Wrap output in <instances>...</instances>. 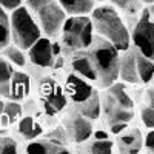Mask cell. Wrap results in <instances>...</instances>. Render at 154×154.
Listing matches in <instances>:
<instances>
[{
	"instance_id": "obj_29",
	"label": "cell",
	"mask_w": 154,
	"mask_h": 154,
	"mask_svg": "<svg viewBox=\"0 0 154 154\" xmlns=\"http://www.w3.org/2000/svg\"><path fill=\"white\" fill-rule=\"evenodd\" d=\"M143 148L146 152H154V128L145 134V139H143Z\"/></svg>"
},
{
	"instance_id": "obj_28",
	"label": "cell",
	"mask_w": 154,
	"mask_h": 154,
	"mask_svg": "<svg viewBox=\"0 0 154 154\" xmlns=\"http://www.w3.org/2000/svg\"><path fill=\"white\" fill-rule=\"evenodd\" d=\"M143 106H148V108L154 109V83L145 89V93H143Z\"/></svg>"
},
{
	"instance_id": "obj_9",
	"label": "cell",
	"mask_w": 154,
	"mask_h": 154,
	"mask_svg": "<svg viewBox=\"0 0 154 154\" xmlns=\"http://www.w3.org/2000/svg\"><path fill=\"white\" fill-rule=\"evenodd\" d=\"M66 142L68 137L65 134V130L60 128L49 136H40L34 140H29L25 151L28 154H66L69 152Z\"/></svg>"
},
{
	"instance_id": "obj_12",
	"label": "cell",
	"mask_w": 154,
	"mask_h": 154,
	"mask_svg": "<svg viewBox=\"0 0 154 154\" xmlns=\"http://www.w3.org/2000/svg\"><path fill=\"white\" fill-rule=\"evenodd\" d=\"M63 91H65L66 97L71 100L72 105H79L88 100L91 96H94L99 91V88H96L91 82H88L86 79H83V77H80L79 74L72 71V74L66 75Z\"/></svg>"
},
{
	"instance_id": "obj_11",
	"label": "cell",
	"mask_w": 154,
	"mask_h": 154,
	"mask_svg": "<svg viewBox=\"0 0 154 154\" xmlns=\"http://www.w3.org/2000/svg\"><path fill=\"white\" fill-rule=\"evenodd\" d=\"M26 53L32 65L38 68H51V66H54V62H56L57 54L60 53V48L59 45L53 42V38L42 35L37 42H34L29 46Z\"/></svg>"
},
{
	"instance_id": "obj_5",
	"label": "cell",
	"mask_w": 154,
	"mask_h": 154,
	"mask_svg": "<svg viewBox=\"0 0 154 154\" xmlns=\"http://www.w3.org/2000/svg\"><path fill=\"white\" fill-rule=\"evenodd\" d=\"M96 32L89 14L82 16H68L60 31L62 48L71 56L72 53L86 49L91 45Z\"/></svg>"
},
{
	"instance_id": "obj_14",
	"label": "cell",
	"mask_w": 154,
	"mask_h": 154,
	"mask_svg": "<svg viewBox=\"0 0 154 154\" xmlns=\"http://www.w3.org/2000/svg\"><path fill=\"white\" fill-rule=\"evenodd\" d=\"M119 80L123 82V83L140 85V79H139V74H137L134 46H131L130 49L120 53V57H119Z\"/></svg>"
},
{
	"instance_id": "obj_13",
	"label": "cell",
	"mask_w": 154,
	"mask_h": 154,
	"mask_svg": "<svg viewBox=\"0 0 154 154\" xmlns=\"http://www.w3.org/2000/svg\"><path fill=\"white\" fill-rule=\"evenodd\" d=\"M31 91V79L26 72L16 71L12 72L9 82L0 89V97H5L9 100L22 102L29 96Z\"/></svg>"
},
{
	"instance_id": "obj_26",
	"label": "cell",
	"mask_w": 154,
	"mask_h": 154,
	"mask_svg": "<svg viewBox=\"0 0 154 154\" xmlns=\"http://www.w3.org/2000/svg\"><path fill=\"white\" fill-rule=\"evenodd\" d=\"M19 152V145L12 137L0 136V154H16Z\"/></svg>"
},
{
	"instance_id": "obj_18",
	"label": "cell",
	"mask_w": 154,
	"mask_h": 154,
	"mask_svg": "<svg viewBox=\"0 0 154 154\" xmlns=\"http://www.w3.org/2000/svg\"><path fill=\"white\" fill-rule=\"evenodd\" d=\"M80 114H83L85 117H88L89 120H97L100 117L102 112V100H100V93L97 91L94 96H91L88 100H85L83 103L79 105H72Z\"/></svg>"
},
{
	"instance_id": "obj_17",
	"label": "cell",
	"mask_w": 154,
	"mask_h": 154,
	"mask_svg": "<svg viewBox=\"0 0 154 154\" xmlns=\"http://www.w3.org/2000/svg\"><path fill=\"white\" fill-rule=\"evenodd\" d=\"M59 3L68 16H82L91 14L97 2L96 0H59Z\"/></svg>"
},
{
	"instance_id": "obj_33",
	"label": "cell",
	"mask_w": 154,
	"mask_h": 154,
	"mask_svg": "<svg viewBox=\"0 0 154 154\" xmlns=\"http://www.w3.org/2000/svg\"><path fill=\"white\" fill-rule=\"evenodd\" d=\"M96 2H105V0H96Z\"/></svg>"
},
{
	"instance_id": "obj_20",
	"label": "cell",
	"mask_w": 154,
	"mask_h": 154,
	"mask_svg": "<svg viewBox=\"0 0 154 154\" xmlns=\"http://www.w3.org/2000/svg\"><path fill=\"white\" fill-rule=\"evenodd\" d=\"M0 54H2L9 63H12L14 66H17V68H25V66H26L28 56L25 54V51L22 48H19L17 45H14L12 42L0 51Z\"/></svg>"
},
{
	"instance_id": "obj_2",
	"label": "cell",
	"mask_w": 154,
	"mask_h": 154,
	"mask_svg": "<svg viewBox=\"0 0 154 154\" xmlns=\"http://www.w3.org/2000/svg\"><path fill=\"white\" fill-rule=\"evenodd\" d=\"M89 17L93 22L94 32L111 42L120 53L133 46L130 29L126 28L119 11L111 3H102L99 6L96 5Z\"/></svg>"
},
{
	"instance_id": "obj_21",
	"label": "cell",
	"mask_w": 154,
	"mask_h": 154,
	"mask_svg": "<svg viewBox=\"0 0 154 154\" xmlns=\"http://www.w3.org/2000/svg\"><path fill=\"white\" fill-rule=\"evenodd\" d=\"M22 116V106L16 100H8L3 103V109L0 114V125L9 126L12 123H17Z\"/></svg>"
},
{
	"instance_id": "obj_6",
	"label": "cell",
	"mask_w": 154,
	"mask_h": 154,
	"mask_svg": "<svg viewBox=\"0 0 154 154\" xmlns=\"http://www.w3.org/2000/svg\"><path fill=\"white\" fill-rule=\"evenodd\" d=\"M9 22H11V42L22 48L23 51H28L29 46L43 35L40 26L34 20L26 5H20L19 8L12 9L9 12Z\"/></svg>"
},
{
	"instance_id": "obj_27",
	"label": "cell",
	"mask_w": 154,
	"mask_h": 154,
	"mask_svg": "<svg viewBox=\"0 0 154 154\" xmlns=\"http://www.w3.org/2000/svg\"><path fill=\"white\" fill-rule=\"evenodd\" d=\"M140 117H142V122L148 130L154 128V109L152 108L142 105V108H140Z\"/></svg>"
},
{
	"instance_id": "obj_7",
	"label": "cell",
	"mask_w": 154,
	"mask_h": 154,
	"mask_svg": "<svg viewBox=\"0 0 154 154\" xmlns=\"http://www.w3.org/2000/svg\"><path fill=\"white\" fill-rule=\"evenodd\" d=\"M133 46L154 62V3L145 5L131 32Z\"/></svg>"
},
{
	"instance_id": "obj_23",
	"label": "cell",
	"mask_w": 154,
	"mask_h": 154,
	"mask_svg": "<svg viewBox=\"0 0 154 154\" xmlns=\"http://www.w3.org/2000/svg\"><path fill=\"white\" fill-rule=\"evenodd\" d=\"M11 43V22L9 12L0 6V51Z\"/></svg>"
},
{
	"instance_id": "obj_24",
	"label": "cell",
	"mask_w": 154,
	"mask_h": 154,
	"mask_svg": "<svg viewBox=\"0 0 154 154\" xmlns=\"http://www.w3.org/2000/svg\"><path fill=\"white\" fill-rule=\"evenodd\" d=\"M89 149H86L88 152H97V154H109L112 152V148H114V142L106 137H96L94 136V140L88 145Z\"/></svg>"
},
{
	"instance_id": "obj_22",
	"label": "cell",
	"mask_w": 154,
	"mask_h": 154,
	"mask_svg": "<svg viewBox=\"0 0 154 154\" xmlns=\"http://www.w3.org/2000/svg\"><path fill=\"white\" fill-rule=\"evenodd\" d=\"M109 3L117 9L128 16H139L143 9L142 0H109Z\"/></svg>"
},
{
	"instance_id": "obj_19",
	"label": "cell",
	"mask_w": 154,
	"mask_h": 154,
	"mask_svg": "<svg viewBox=\"0 0 154 154\" xmlns=\"http://www.w3.org/2000/svg\"><path fill=\"white\" fill-rule=\"evenodd\" d=\"M136 51V63H137V74L140 83H154V62L145 57L142 53L134 48Z\"/></svg>"
},
{
	"instance_id": "obj_15",
	"label": "cell",
	"mask_w": 154,
	"mask_h": 154,
	"mask_svg": "<svg viewBox=\"0 0 154 154\" xmlns=\"http://www.w3.org/2000/svg\"><path fill=\"white\" fill-rule=\"evenodd\" d=\"M117 136V146L120 152H140L143 148V136L137 128H125Z\"/></svg>"
},
{
	"instance_id": "obj_4",
	"label": "cell",
	"mask_w": 154,
	"mask_h": 154,
	"mask_svg": "<svg viewBox=\"0 0 154 154\" xmlns=\"http://www.w3.org/2000/svg\"><path fill=\"white\" fill-rule=\"evenodd\" d=\"M25 5L40 26L43 35L49 38H56L60 35L62 26L68 14L59 3V0H26Z\"/></svg>"
},
{
	"instance_id": "obj_31",
	"label": "cell",
	"mask_w": 154,
	"mask_h": 154,
	"mask_svg": "<svg viewBox=\"0 0 154 154\" xmlns=\"http://www.w3.org/2000/svg\"><path fill=\"white\" fill-rule=\"evenodd\" d=\"M142 3H143V5H152L154 0H142Z\"/></svg>"
},
{
	"instance_id": "obj_3",
	"label": "cell",
	"mask_w": 154,
	"mask_h": 154,
	"mask_svg": "<svg viewBox=\"0 0 154 154\" xmlns=\"http://www.w3.org/2000/svg\"><path fill=\"white\" fill-rule=\"evenodd\" d=\"M102 100V111L105 112L106 122L114 134H119L134 119V100L128 94L123 82H114L111 86L103 89Z\"/></svg>"
},
{
	"instance_id": "obj_30",
	"label": "cell",
	"mask_w": 154,
	"mask_h": 154,
	"mask_svg": "<svg viewBox=\"0 0 154 154\" xmlns=\"http://www.w3.org/2000/svg\"><path fill=\"white\" fill-rule=\"evenodd\" d=\"M25 0H0V6L5 8L8 12H11L12 9L19 8L20 5H23Z\"/></svg>"
},
{
	"instance_id": "obj_16",
	"label": "cell",
	"mask_w": 154,
	"mask_h": 154,
	"mask_svg": "<svg viewBox=\"0 0 154 154\" xmlns=\"http://www.w3.org/2000/svg\"><path fill=\"white\" fill-rule=\"evenodd\" d=\"M17 131L25 140H34L43 134V126L32 116H25L17 120Z\"/></svg>"
},
{
	"instance_id": "obj_10",
	"label": "cell",
	"mask_w": 154,
	"mask_h": 154,
	"mask_svg": "<svg viewBox=\"0 0 154 154\" xmlns=\"http://www.w3.org/2000/svg\"><path fill=\"white\" fill-rule=\"evenodd\" d=\"M38 94L43 103V108L48 114H59L62 109L66 108L68 97L60 86L53 79H45L38 85Z\"/></svg>"
},
{
	"instance_id": "obj_32",
	"label": "cell",
	"mask_w": 154,
	"mask_h": 154,
	"mask_svg": "<svg viewBox=\"0 0 154 154\" xmlns=\"http://www.w3.org/2000/svg\"><path fill=\"white\" fill-rule=\"evenodd\" d=\"M3 103H5V102L2 100V97H0V114H2V109H3Z\"/></svg>"
},
{
	"instance_id": "obj_1",
	"label": "cell",
	"mask_w": 154,
	"mask_h": 154,
	"mask_svg": "<svg viewBox=\"0 0 154 154\" xmlns=\"http://www.w3.org/2000/svg\"><path fill=\"white\" fill-rule=\"evenodd\" d=\"M94 72V85L99 89H106L119 80V57L120 51L106 38L94 35L91 45L82 49Z\"/></svg>"
},
{
	"instance_id": "obj_8",
	"label": "cell",
	"mask_w": 154,
	"mask_h": 154,
	"mask_svg": "<svg viewBox=\"0 0 154 154\" xmlns=\"http://www.w3.org/2000/svg\"><path fill=\"white\" fill-rule=\"evenodd\" d=\"M62 122L68 142L85 143L93 137V120H89L83 114H80L74 106L69 108Z\"/></svg>"
},
{
	"instance_id": "obj_25",
	"label": "cell",
	"mask_w": 154,
	"mask_h": 154,
	"mask_svg": "<svg viewBox=\"0 0 154 154\" xmlns=\"http://www.w3.org/2000/svg\"><path fill=\"white\" fill-rule=\"evenodd\" d=\"M12 72H14V65L9 63L2 54H0V89L9 82Z\"/></svg>"
}]
</instances>
